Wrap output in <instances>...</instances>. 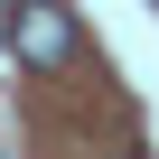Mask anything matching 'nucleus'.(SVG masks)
I'll return each mask as SVG.
<instances>
[{"label": "nucleus", "instance_id": "obj_1", "mask_svg": "<svg viewBox=\"0 0 159 159\" xmlns=\"http://www.w3.org/2000/svg\"><path fill=\"white\" fill-rule=\"evenodd\" d=\"M10 47H19L28 66H66V47H75V19L56 10V0H28V10H10Z\"/></svg>", "mask_w": 159, "mask_h": 159}]
</instances>
